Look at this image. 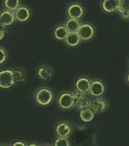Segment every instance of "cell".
<instances>
[{
    "instance_id": "e0dca14e",
    "label": "cell",
    "mask_w": 129,
    "mask_h": 146,
    "mask_svg": "<svg viewBox=\"0 0 129 146\" xmlns=\"http://www.w3.org/2000/svg\"><path fill=\"white\" fill-rule=\"evenodd\" d=\"M117 13L123 21H129V0H120Z\"/></svg>"
},
{
    "instance_id": "44dd1931",
    "label": "cell",
    "mask_w": 129,
    "mask_h": 146,
    "mask_svg": "<svg viewBox=\"0 0 129 146\" xmlns=\"http://www.w3.org/2000/svg\"><path fill=\"white\" fill-rule=\"evenodd\" d=\"M21 5V0H4V6L5 9L15 11Z\"/></svg>"
},
{
    "instance_id": "484cf974",
    "label": "cell",
    "mask_w": 129,
    "mask_h": 146,
    "mask_svg": "<svg viewBox=\"0 0 129 146\" xmlns=\"http://www.w3.org/2000/svg\"><path fill=\"white\" fill-rule=\"evenodd\" d=\"M5 26L3 24H2V22L1 21V20H0V32H2V31H5Z\"/></svg>"
},
{
    "instance_id": "cb8c5ba5",
    "label": "cell",
    "mask_w": 129,
    "mask_h": 146,
    "mask_svg": "<svg viewBox=\"0 0 129 146\" xmlns=\"http://www.w3.org/2000/svg\"><path fill=\"white\" fill-rule=\"evenodd\" d=\"M12 145L13 146H15V145H22V146H26L27 145V144L24 143V141H21V140H18V141H15V142H14L12 144Z\"/></svg>"
},
{
    "instance_id": "4316f807",
    "label": "cell",
    "mask_w": 129,
    "mask_h": 146,
    "mask_svg": "<svg viewBox=\"0 0 129 146\" xmlns=\"http://www.w3.org/2000/svg\"><path fill=\"white\" fill-rule=\"evenodd\" d=\"M5 34V31L0 32V40H2V39L4 38Z\"/></svg>"
},
{
    "instance_id": "83f0119b",
    "label": "cell",
    "mask_w": 129,
    "mask_h": 146,
    "mask_svg": "<svg viewBox=\"0 0 129 146\" xmlns=\"http://www.w3.org/2000/svg\"><path fill=\"white\" fill-rule=\"evenodd\" d=\"M27 145H28V146H31V145H36V146H38V145H39V144L35 143V142H31V143H28V144H27Z\"/></svg>"
},
{
    "instance_id": "30bf717a",
    "label": "cell",
    "mask_w": 129,
    "mask_h": 146,
    "mask_svg": "<svg viewBox=\"0 0 129 146\" xmlns=\"http://www.w3.org/2000/svg\"><path fill=\"white\" fill-rule=\"evenodd\" d=\"M92 79L88 76L81 75L77 77L74 82V90L78 91L80 92L88 94L90 88H91Z\"/></svg>"
},
{
    "instance_id": "52a82bcc",
    "label": "cell",
    "mask_w": 129,
    "mask_h": 146,
    "mask_svg": "<svg viewBox=\"0 0 129 146\" xmlns=\"http://www.w3.org/2000/svg\"><path fill=\"white\" fill-rule=\"evenodd\" d=\"M109 107V100H107V98L101 97V98L92 99L89 108L93 111V113L96 116H98V115H100L107 111Z\"/></svg>"
},
{
    "instance_id": "ba28073f",
    "label": "cell",
    "mask_w": 129,
    "mask_h": 146,
    "mask_svg": "<svg viewBox=\"0 0 129 146\" xmlns=\"http://www.w3.org/2000/svg\"><path fill=\"white\" fill-rule=\"evenodd\" d=\"M72 94L74 98V104H75V109L81 110L85 108H89L91 105V99L90 97H87V94H85L76 90H74V91H72Z\"/></svg>"
},
{
    "instance_id": "ac0fdd59",
    "label": "cell",
    "mask_w": 129,
    "mask_h": 146,
    "mask_svg": "<svg viewBox=\"0 0 129 146\" xmlns=\"http://www.w3.org/2000/svg\"><path fill=\"white\" fill-rule=\"evenodd\" d=\"M81 20L74 19V18H67L63 23L69 33H77L81 25Z\"/></svg>"
},
{
    "instance_id": "5b68a950",
    "label": "cell",
    "mask_w": 129,
    "mask_h": 146,
    "mask_svg": "<svg viewBox=\"0 0 129 146\" xmlns=\"http://www.w3.org/2000/svg\"><path fill=\"white\" fill-rule=\"evenodd\" d=\"M106 92H107V85L102 79L100 78L92 79L90 91L87 94L90 98L93 99V98L104 97Z\"/></svg>"
},
{
    "instance_id": "ffe728a7",
    "label": "cell",
    "mask_w": 129,
    "mask_h": 146,
    "mask_svg": "<svg viewBox=\"0 0 129 146\" xmlns=\"http://www.w3.org/2000/svg\"><path fill=\"white\" fill-rule=\"evenodd\" d=\"M13 72L16 84H23L26 82L27 74L24 70H23L21 68H13Z\"/></svg>"
},
{
    "instance_id": "7c38bea8",
    "label": "cell",
    "mask_w": 129,
    "mask_h": 146,
    "mask_svg": "<svg viewBox=\"0 0 129 146\" xmlns=\"http://www.w3.org/2000/svg\"><path fill=\"white\" fill-rule=\"evenodd\" d=\"M54 75V70L50 66L42 65L40 66L36 70V75L39 79L48 81L51 79Z\"/></svg>"
},
{
    "instance_id": "d6986e66",
    "label": "cell",
    "mask_w": 129,
    "mask_h": 146,
    "mask_svg": "<svg viewBox=\"0 0 129 146\" xmlns=\"http://www.w3.org/2000/svg\"><path fill=\"white\" fill-rule=\"evenodd\" d=\"M80 111V119L83 122V123H90L93 120L94 117H95V114L93 113V111L91 110L90 108H85V109L81 110Z\"/></svg>"
},
{
    "instance_id": "277c9868",
    "label": "cell",
    "mask_w": 129,
    "mask_h": 146,
    "mask_svg": "<svg viewBox=\"0 0 129 146\" xmlns=\"http://www.w3.org/2000/svg\"><path fill=\"white\" fill-rule=\"evenodd\" d=\"M65 12L67 18L81 20L86 14V9L81 3L75 2L68 5Z\"/></svg>"
},
{
    "instance_id": "6da1fadb",
    "label": "cell",
    "mask_w": 129,
    "mask_h": 146,
    "mask_svg": "<svg viewBox=\"0 0 129 146\" xmlns=\"http://www.w3.org/2000/svg\"><path fill=\"white\" fill-rule=\"evenodd\" d=\"M55 94L52 89L48 87H41L34 94V101L40 107H48L55 100Z\"/></svg>"
},
{
    "instance_id": "9c48e42d",
    "label": "cell",
    "mask_w": 129,
    "mask_h": 146,
    "mask_svg": "<svg viewBox=\"0 0 129 146\" xmlns=\"http://www.w3.org/2000/svg\"><path fill=\"white\" fill-rule=\"evenodd\" d=\"M74 131L72 125L67 121H60L55 125L54 132L56 137H69L71 135Z\"/></svg>"
},
{
    "instance_id": "8992f818",
    "label": "cell",
    "mask_w": 129,
    "mask_h": 146,
    "mask_svg": "<svg viewBox=\"0 0 129 146\" xmlns=\"http://www.w3.org/2000/svg\"><path fill=\"white\" fill-rule=\"evenodd\" d=\"M13 69H3L0 71V88L9 90L15 84Z\"/></svg>"
},
{
    "instance_id": "f1b7e54d",
    "label": "cell",
    "mask_w": 129,
    "mask_h": 146,
    "mask_svg": "<svg viewBox=\"0 0 129 146\" xmlns=\"http://www.w3.org/2000/svg\"><path fill=\"white\" fill-rule=\"evenodd\" d=\"M128 67H129V58H128Z\"/></svg>"
},
{
    "instance_id": "7402d4cb",
    "label": "cell",
    "mask_w": 129,
    "mask_h": 146,
    "mask_svg": "<svg viewBox=\"0 0 129 146\" xmlns=\"http://www.w3.org/2000/svg\"><path fill=\"white\" fill-rule=\"evenodd\" d=\"M53 146H71V142L69 138L67 137H56L52 144Z\"/></svg>"
},
{
    "instance_id": "4fadbf2b",
    "label": "cell",
    "mask_w": 129,
    "mask_h": 146,
    "mask_svg": "<svg viewBox=\"0 0 129 146\" xmlns=\"http://www.w3.org/2000/svg\"><path fill=\"white\" fill-rule=\"evenodd\" d=\"M16 21L19 23H25L28 21L31 18V11L26 5H21L15 11Z\"/></svg>"
},
{
    "instance_id": "603a6c76",
    "label": "cell",
    "mask_w": 129,
    "mask_h": 146,
    "mask_svg": "<svg viewBox=\"0 0 129 146\" xmlns=\"http://www.w3.org/2000/svg\"><path fill=\"white\" fill-rule=\"evenodd\" d=\"M7 59H8L7 51L5 50V49L0 46V66L3 65L7 61Z\"/></svg>"
},
{
    "instance_id": "5bb4252c",
    "label": "cell",
    "mask_w": 129,
    "mask_h": 146,
    "mask_svg": "<svg viewBox=\"0 0 129 146\" xmlns=\"http://www.w3.org/2000/svg\"><path fill=\"white\" fill-rule=\"evenodd\" d=\"M68 34L69 32L64 24H59L56 25L52 31V36L58 42L63 43L66 37L68 36Z\"/></svg>"
},
{
    "instance_id": "8fae6325",
    "label": "cell",
    "mask_w": 129,
    "mask_h": 146,
    "mask_svg": "<svg viewBox=\"0 0 129 146\" xmlns=\"http://www.w3.org/2000/svg\"><path fill=\"white\" fill-rule=\"evenodd\" d=\"M120 0H101L100 9L106 14L117 13Z\"/></svg>"
},
{
    "instance_id": "7a4b0ae2",
    "label": "cell",
    "mask_w": 129,
    "mask_h": 146,
    "mask_svg": "<svg viewBox=\"0 0 129 146\" xmlns=\"http://www.w3.org/2000/svg\"><path fill=\"white\" fill-rule=\"evenodd\" d=\"M56 104L59 110L62 111H69L75 108L72 91H64L56 98Z\"/></svg>"
},
{
    "instance_id": "9a60e30c",
    "label": "cell",
    "mask_w": 129,
    "mask_h": 146,
    "mask_svg": "<svg viewBox=\"0 0 129 146\" xmlns=\"http://www.w3.org/2000/svg\"><path fill=\"white\" fill-rule=\"evenodd\" d=\"M0 20L5 27H10L16 21L15 11L5 9L0 11Z\"/></svg>"
},
{
    "instance_id": "2e32d148",
    "label": "cell",
    "mask_w": 129,
    "mask_h": 146,
    "mask_svg": "<svg viewBox=\"0 0 129 146\" xmlns=\"http://www.w3.org/2000/svg\"><path fill=\"white\" fill-rule=\"evenodd\" d=\"M63 43L69 49H75L83 42L77 33H69Z\"/></svg>"
},
{
    "instance_id": "d4e9b609",
    "label": "cell",
    "mask_w": 129,
    "mask_h": 146,
    "mask_svg": "<svg viewBox=\"0 0 129 146\" xmlns=\"http://www.w3.org/2000/svg\"><path fill=\"white\" fill-rule=\"evenodd\" d=\"M125 83H126V84L129 86V67H128V70L127 73H126V75H125Z\"/></svg>"
},
{
    "instance_id": "3957f363",
    "label": "cell",
    "mask_w": 129,
    "mask_h": 146,
    "mask_svg": "<svg viewBox=\"0 0 129 146\" xmlns=\"http://www.w3.org/2000/svg\"><path fill=\"white\" fill-rule=\"evenodd\" d=\"M77 34L80 36L83 43H88L94 39L97 34V29L91 22H82Z\"/></svg>"
}]
</instances>
